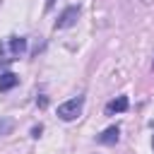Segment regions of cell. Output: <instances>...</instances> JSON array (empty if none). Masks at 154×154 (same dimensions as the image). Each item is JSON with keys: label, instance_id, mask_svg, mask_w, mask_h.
Returning a JSON list of instances; mask_svg holds the SVG:
<instances>
[{"label": "cell", "instance_id": "cell-1", "mask_svg": "<svg viewBox=\"0 0 154 154\" xmlns=\"http://www.w3.org/2000/svg\"><path fill=\"white\" fill-rule=\"evenodd\" d=\"M26 51V38L24 36H10L0 41V63H12Z\"/></svg>", "mask_w": 154, "mask_h": 154}, {"label": "cell", "instance_id": "cell-2", "mask_svg": "<svg viewBox=\"0 0 154 154\" xmlns=\"http://www.w3.org/2000/svg\"><path fill=\"white\" fill-rule=\"evenodd\" d=\"M82 106H84V96H75V99L58 106V118L60 120H75L82 113Z\"/></svg>", "mask_w": 154, "mask_h": 154}, {"label": "cell", "instance_id": "cell-3", "mask_svg": "<svg viewBox=\"0 0 154 154\" xmlns=\"http://www.w3.org/2000/svg\"><path fill=\"white\" fill-rule=\"evenodd\" d=\"M77 17H79V5H70V7L63 10V14L58 17L55 29H67V26H72V24L77 22Z\"/></svg>", "mask_w": 154, "mask_h": 154}, {"label": "cell", "instance_id": "cell-4", "mask_svg": "<svg viewBox=\"0 0 154 154\" xmlns=\"http://www.w3.org/2000/svg\"><path fill=\"white\" fill-rule=\"evenodd\" d=\"M128 96H118V99H113V101H108L106 103V116H113V113H123V111H128Z\"/></svg>", "mask_w": 154, "mask_h": 154}, {"label": "cell", "instance_id": "cell-5", "mask_svg": "<svg viewBox=\"0 0 154 154\" xmlns=\"http://www.w3.org/2000/svg\"><path fill=\"white\" fill-rule=\"evenodd\" d=\"M118 137H120V128H118V125H111V128H106V130L99 135V142H101V144H116Z\"/></svg>", "mask_w": 154, "mask_h": 154}, {"label": "cell", "instance_id": "cell-6", "mask_svg": "<svg viewBox=\"0 0 154 154\" xmlns=\"http://www.w3.org/2000/svg\"><path fill=\"white\" fill-rule=\"evenodd\" d=\"M19 84V77L14 75V72H2L0 75V91H10L12 87H17Z\"/></svg>", "mask_w": 154, "mask_h": 154}, {"label": "cell", "instance_id": "cell-7", "mask_svg": "<svg viewBox=\"0 0 154 154\" xmlns=\"http://www.w3.org/2000/svg\"><path fill=\"white\" fill-rule=\"evenodd\" d=\"M12 130V120H0V135H7Z\"/></svg>", "mask_w": 154, "mask_h": 154}, {"label": "cell", "instance_id": "cell-8", "mask_svg": "<svg viewBox=\"0 0 154 154\" xmlns=\"http://www.w3.org/2000/svg\"><path fill=\"white\" fill-rule=\"evenodd\" d=\"M41 132H43V128H41V125H36V128H34V130H31V137H38V135H41Z\"/></svg>", "mask_w": 154, "mask_h": 154}, {"label": "cell", "instance_id": "cell-9", "mask_svg": "<svg viewBox=\"0 0 154 154\" xmlns=\"http://www.w3.org/2000/svg\"><path fill=\"white\" fill-rule=\"evenodd\" d=\"M53 5H55V0H46V10H51Z\"/></svg>", "mask_w": 154, "mask_h": 154}, {"label": "cell", "instance_id": "cell-10", "mask_svg": "<svg viewBox=\"0 0 154 154\" xmlns=\"http://www.w3.org/2000/svg\"><path fill=\"white\" fill-rule=\"evenodd\" d=\"M152 147H154V140H152Z\"/></svg>", "mask_w": 154, "mask_h": 154}]
</instances>
